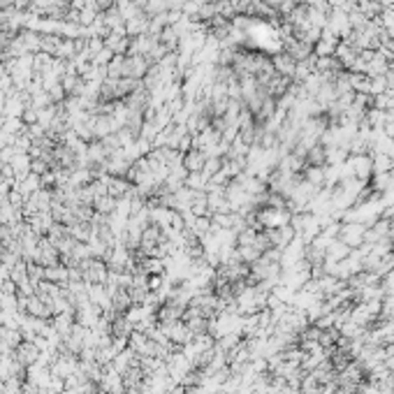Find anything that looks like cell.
I'll list each match as a JSON object with an SVG mask.
<instances>
[{
    "label": "cell",
    "instance_id": "obj_2",
    "mask_svg": "<svg viewBox=\"0 0 394 394\" xmlns=\"http://www.w3.org/2000/svg\"><path fill=\"white\" fill-rule=\"evenodd\" d=\"M204 165H207V153H202V151H190V153L186 155V160H183V167L188 169V174L190 172H202L204 169Z\"/></svg>",
    "mask_w": 394,
    "mask_h": 394
},
{
    "label": "cell",
    "instance_id": "obj_4",
    "mask_svg": "<svg viewBox=\"0 0 394 394\" xmlns=\"http://www.w3.org/2000/svg\"><path fill=\"white\" fill-rule=\"evenodd\" d=\"M385 308H388V313H390V315H394V297H392V299H388Z\"/></svg>",
    "mask_w": 394,
    "mask_h": 394
},
{
    "label": "cell",
    "instance_id": "obj_1",
    "mask_svg": "<svg viewBox=\"0 0 394 394\" xmlns=\"http://www.w3.org/2000/svg\"><path fill=\"white\" fill-rule=\"evenodd\" d=\"M364 239H367V227L362 225V223H348L346 227H341V241L348 248L360 246Z\"/></svg>",
    "mask_w": 394,
    "mask_h": 394
},
{
    "label": "cell",
    "instance_id": "obj_3",
    "mask_svg": "<svg viewBox=\"0 0 394 394\" xmlns=\"http://www.w3.org/2000/svg\"><path fill=\"white\" fill-rule=\"evenodd\" d=\"M274 63H276V67H278V72H281L283 77H294V70H297V60H294L290 54L276 56Z\"/></svg>",
    "mask_w": 394,
    "mask_h": 394
}]
</instances>
